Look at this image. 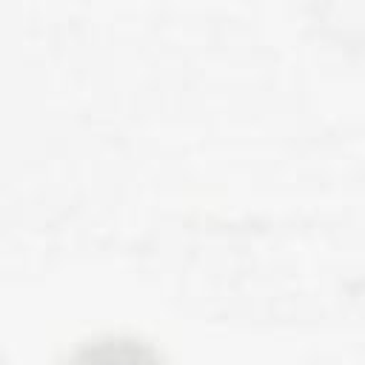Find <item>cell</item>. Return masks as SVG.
<instances>
[{
	"mask_svg": "<svg viewBox=\"0 0 365 365\" xmlns=\"http://www.w3.org/2000/svg\"><path fill=\"white\" fill-rule=\"evenodd\" d=\"M66 365H163V362L148 342L137 336L108 334L74 348Z\"/></svg>",
	"mask_w": 365,
	"mask_h": 365,
	"instance_id": "cell-1",
	"label": "cell"
}]
</instances>
